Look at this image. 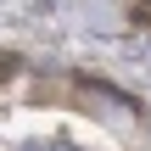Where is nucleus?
Listing matches in <instances>:
<instances>
[{
  "instance_id": "1",
  "label": "nucleus",
  "mask_w": 151,
  "mask_h": 151,
  "mask_svg": "<svg viewBox=\"0 0 151 151\" xmlns=\"http://www.w3.org/2000/svg\"><path fill=\"white\" fill-rule=\"evenodd\" d=\"M50 151H73V146H62V140H56V146H50Z\"/></svg>"
}]
</instances>
